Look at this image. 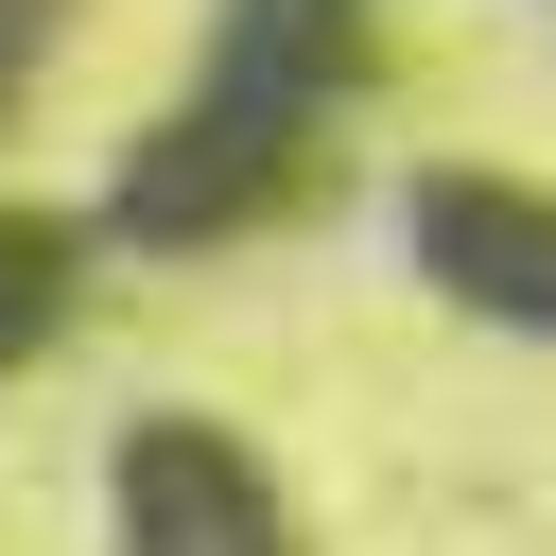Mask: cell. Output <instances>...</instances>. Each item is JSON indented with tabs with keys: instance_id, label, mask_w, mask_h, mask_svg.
I'll use <instances>...</instances> for the list:
<instances>
[{
	"instance_id": "cell-1",
	"label": "cell",
	"mask_w": 556,
	"mask_h": 556,
	"mask_svg": "<svg viewBox=\"0 0 556 556\" xmlns=\"http://www.w3.org/2000/svg\"><path fill=\"white\" fill-rule=\"evenodd\" d=\"M348 87H365V0H226V17H208L191 104L104 174V226H122V243H156V261H191V243L261 226V208L313 174V139H330V104H348Z\"/></svg>"
},
{
	"instance_id": "cell-2",
	"label": "cell",
	"mask_w": 556,
	"mask_h": 556,
	"mask_svg": "<svg viewBox=\"0 0 556 556\" xmlns=\"http://www.w3.org/2000/svg\"><path fill=\"white\" fill-rule=\"evenodd\" d=\"M104 521H122V556H295V521H278V486L226 417H122Z\"/></svg>"
},
{
	"instance_id": "cell-3",
	"label": "cell",
	"mask_w": 556,
	"mask_h": 556,
	"mask_svg": "<svg viewBox=\"0 0 556 556\" xmlns=\"http://www.w3.org/2000/svg\"><path fill=\"white\" fill-rule=\"evenodd\" d=\"M400 243H417V278L452 295V313H486V330H539L556 348V191H521V174H400Z\"/></svg>"
},
{
	"instance_id": "cell-4",
	"label": "cell",
	"mask_w": 556,
	"mask_h": 556,
	"mask_svg": "<svg viewBox=\"0 0 556 556\" xmlns=\"http://www.w3.org/2000/svg\"><path fill=\"white\" fill-rule=\"evenodd\" d=\"M52 313H70V243L0 208V365H17V348H52Z\"/></svg>"
},
{
	"instance_id": "cell-5",
	"label": "cell",
	"mask_w": 556,
	"mask_h": 556,
	"mask_svg": "<svg viewBox=\"0 0 556 556\" xmlns=\"http://www.w3.org/2000/svg\"><path fill=\"white\" fill-rule=\"evenodd\" d=\"M52 17H70V0H0V87H17V52H35Z\"/></svg>"
}]
</instances>
